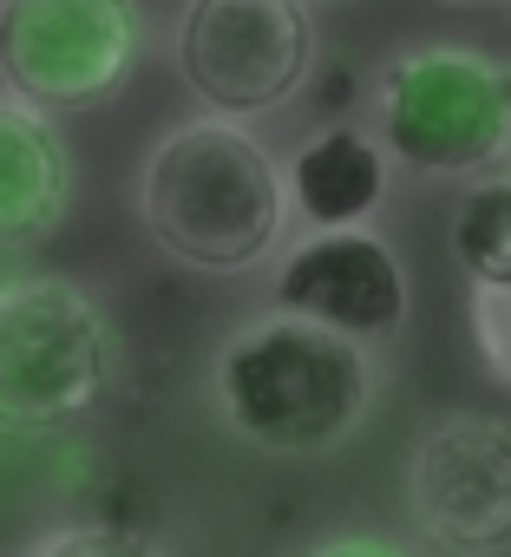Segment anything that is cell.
I'll return each mask as SVG.
<instances>
[{"instance_id": "1", "label": "cell", "mask_w": 511, "mask_h": 557, "mask_svg": "<svg viewBox=\"0 0 511 557\" xmlns=\"http://www.w3.org/2000/svg\"><path fill=\"white\" fill-rule=\"evenodd\" d=\"M145 230L164 256L203 275H236L270 256L283 230V177L242 119H197L158 138L138 177Z\"/></svg>"}, {"instance_id": "2", "label": "cell", "mask_w": 511, "mask_h": 557, "mask_svg": "<svg viewBox=\"0 0 511 557\" xmlns=\"http://www.w3.org/2000/svg\"><path fill=\"white\" fill-rule=\"evenodd\" d=\"M223 420L270 453H328L367 413V355L309 315L242 329L216 355Z\"/></svg>"}, {"instance_id": "3", "label": "cell", "mask_w": 511, "mask_h": 557, "mask_svg": "<svg viewBox=\"0 0 511 557\" xmlns=\"http://www.w3.org/2000/svg\"><path fill=\"white\" fill-rule=\"evenodd\" d=\"M112 348L92 296L66 275H27L0 289V433H66L99 413Z\"/></svg>"}, {"instance_id": "4", "label": "cell", "mask_w": 511, "mask_h": 557, "mask_svg": "<svg viewBox=\"0 0 511 557\" xmlns=\"http://www.w3.org/2000/svg\"><path fill=\"white\" fill-rule=\"evenodd\" d=\"M138 47V0H0V86L40 112L105 106Z\"/></svg>"}, {"instance_id": "5", "label": "cell", "mask_w": 511, "mask_h": 557, "mask_svg": "<svg viewBox=\"0 0 511 557\" xmlns=\"http://www.w3.org/2000/svg\"><path fill=\"white\" fill-rule=\"evenodd\" d=\"M381 125L413 171H485L511 145V73L459 47H420L387 66Z\"/></svg>"}, {"instance_id": "6", "label": "cell", "mask_w": 511, "mask_h": 557, "mask_svg": "<svg viewBox=\"0 0 511 557\" xmlns=\"http://www.w3.org/2000/svg\"><path fill=\"white\" fill-rule=\"evenodd\" d=\"M177 66L223 119H263L302 92L315 27L302 0H190L177 21Z\"/></svg>"}, {"instance_id": "7", "label": "cell", "mask_w": 511, "mask_h": 557, "mask_svg": "<svg viewBox=\"0 0 511 557\" xmlns=\"http://www.w3.org/2000/svg\"><path fill=\"white\" fill-rule=\"evenodd\" d=\"M413 518L446 550H511V433L446 420L413 453Z\"/></svg>"}, {"instance_id": "8", "label": "cell", "mask_w": 511, "mask_h": 557, "mask_svg": "<svg viewBox=\"0 0 511 557\" xmlns=\"http://www.w3.org/2000/svg\"><path fill=\"white\" fill-rule=\"evenodd\" d=\"M276 302L289 315H309L322 329H341V335L367 342V335L400 329L407 275H400V262L381 236H367L361 223H341V230L309 236L276 269Z\"/></svg>"}, {"instance_id": "9", "label": "cell", "mask_w": 511, "mask_h": 557, "mask_svg": "<svg viewBox=\"0 0 511 557\" xmlns=\"http://www.w3.org/2000/svg\"><path fill=\"white\" fill-rule=\"evenodd\" d=\"M66 190H73V171H66L53 112L8 92L0 99V249L40 243L60 223Z\"/></svg>"}, {"instance_id": "10", "label": "cell", "mask_w": 511, "mask_h": 557, "mask_svg": "<svg viewBox=\"0 0 511 557\" xmlns=\"http://www.w3.org/2000/svg\"><path fill=\"white\" fill-rule=\"evenodd\" d=\"M289 190H296V203H302V216H309L315 230H341V223H361V216L381 203V190H387V158L374 151L367 132H354V125H322V132L296 151Z\"/></svg>"}, {"instance_id": "11", "label": "cell", "mask_w": 511, "mask_h": 557, "mask_svg": "<svg viewBox=\"0 0 511 557\" xmlns=\"http://www.w3.org/2000/svg\"><path fill=\"white\" fill-rule=\"evenodd\" d=\"M452 256L478 289H511V177L472 184L452 216Z\"/></svg>"}, {"instance_id": "12", "label": "cell", "mask_w": 511, "mask_h": 557, "mask_svg": "<svg viewBox=\"0 0 511 557\" xmlns=\"http://www.w3.org/2000/svg\"><path fill=\"white\" fill-rule=\"evenodd\" d=\"M27 550H40V557H79V550H119V557H132V550H158V544L145 531H132V524H66V531L34 537Z\"/></svg>"}, {"instance_id": "13", "label": "cell", "mask_w": 511, "mask_h": 557, "mask_svg": "<svg viewBox=\"0 0 511 557\" xmlns=\"http://www.w3.org/2000/svg\"><path fill=\"white\" fill-rule=\"evenodd\" d=\"M485 296V342H491V368L511 381V289H478Z\"/></svg>"}, {"instance_id": "14", "label": "cell", "mask_w": 511, "mask_h": 557, "mask_svg": "<svg viewBox=\"0 0 511 557\" xmlns=\"http://www.w3.org/2000/svg\"><path fill=\"white\" fill-rule=\"evenodd\" d=\"M348 99H354V73H335L328 79V106H348Z\"/></svg>"}, {"instance_id": "15", "label": "cell", "mask_w": 511, "mask_h": 557, "mask_svg": "<svg viewBox=\"0 0 511 557\" xmlns=\"http://www.w3.org/2000/svg\"><path fill=\"white\" fill-rule=\"evenodd\" d=\"M452 8H478V0H452Z\"/></svg>"}]
</instances>
